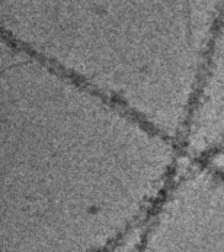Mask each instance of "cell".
<instances>
[{
  "label": "cell",
  "mask_w": 224,
  "mask_h": 252,
  "mask_svg": "<svg viewBox=\"0 0 224 252\" xmlns=\"http://www.w3.org/2000/svg\"><path fill=\"white\" fill-rule=\"evenodd\" d=\"M4 252H98L147 221L179 143L2 39Z\"/></svg>",
  "instance_id": "cell-1"
}]
</instances>
